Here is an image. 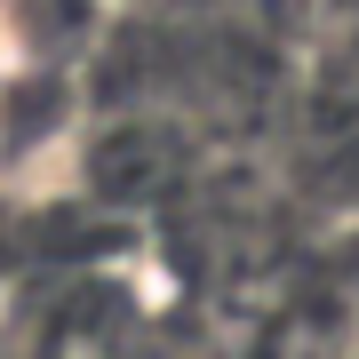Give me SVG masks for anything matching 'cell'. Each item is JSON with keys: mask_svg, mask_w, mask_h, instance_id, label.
I'll list each match as a JSON object with an SVG mask.
<instances>
[]
</instances>
